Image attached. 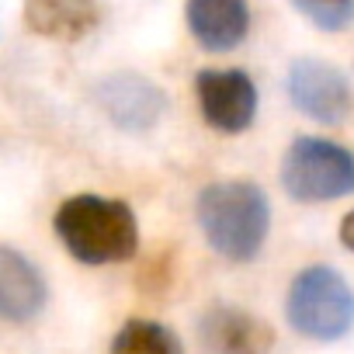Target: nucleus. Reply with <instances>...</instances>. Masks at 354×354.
<instances>
[{"mask_svg":"<svg viewBox=\"0 0 354 354\" xmlns=\"http://www.w3.org/2000/svg\"><path fill=\"white\" fill-rule=\"evenodd\" d=\"M195 219L216 254L226 261H254L271 230L268 195L250 181H216L202 188L195 202Z\"/></svg>","mask_w":354,"mask_h":354,"instance_id":"1","label":"nucleus"},{"mask_svg":"<svg viewBox=\"0 0 354 354\" xmlns=\"http://www.w3.org/2000/svg\"><path fill=\"white\" fill-rule=\"evenodd\" d=\"M56 236L80 264H122L139 250V226L125 202L101 195H73L56 209Z\"/></svg>","mask_w":354,"mask_h":354,"instance_id":"2","label":"nucleus"},{"mask_svg":"<svg viewBox=\"0 0 354 354\" xmlns=\"http://www.w3.org/2000/svg\"><path fill=\"white\" fill-rule=\"evenodd\" d=\"M285 316L309 340H340L354 326V292L333 268L313 264L292 278Z\"/></svg>","mask_w":354,"mask_h":354,"instance_id":"3","label":"nucleus"},{"mask_svg":"<svg viewBox=\"0 0 354 354\" xmlns=\"http://www.w3.org/2000/svg\"><path fill=\"white\" fill-rule=\"evenodd\" d=\"M281 188L292 202H333L354 192V153L340 142L299 136L281 160Z\"/></svg>","mask_w":354,"mask_h":354,"instance_id":"4","label":"nucleus"},{"mask_svg":"<svg viewBox=\"0 0 354 354\" xmlns=\"http://www.w3.org/2000/svg\"><path fill=\"white\" fill-rule=\"evenodd\" d=\"M198 111L209 129L236 136L257 118V87L243 70H198Z\"/></svg>","mask_w":354,"mask_h":354,"instance_id":"5","label":"nucleus"},{"mask_svg":"<svg viewBox=\"0 0 354 354\" xmlns=\"http://www.w3.org/2000/svg\"><path fill=\"white\" fill-rule=\"evenodd\" d=\"M288 97L302 115H309L323 125L347 122L351 104H354L347 77L316 56H299L288 66Z\"/></svg>","mask_w":354,"mask_h":354,"instance_id":"6","label":"nucleus"},{"mask_svg":"<svg viewBox=\"0 0 354 354\" xmlns=\"http://www.w3.org/2000/svg\"><path fill=\"white\" fill-rule=\"evenodd\" d=\"M97 104L101 111L125 132H146L160 122L167 111V97L156 84L136 73H115L97 84Z\"/></svg>","mask_w":354,"mask_h":354,"instance_id":"7","label":"nucleus"},{"mask_svg":"<svg viewBox=\"0 0 354 354\" xmlns=\"http://www.w3.org/2000/svg\"><path fill=\"white\" fill-rule=\"evenodd\" d=\"M198 337L209 354H271L274 330L268 319L236 309V306H212L198 323Z\"/></svg>","mask_w":354,"mask_h":354,"instance_id":"8","label":"nucleus"},{"mask_svg":"<svg viewBox=\"0 0 354 354\" xmlns=\"http://www.w3.org/2000/svg\"><path fill=\"white\" fill-rule=\"evenodd\" d=\"M188 32L209 53H230L243 42L250 28L247 0H188Z\"/></svg>","mask_w":354,"mask_h":354,"instance_id":"9","label":"nucleus"},{"mask_svg":"<svg viewBox=\"0 0 354 354\" xmlns=\"http://www.w3.org/2000/svg\"><path fill=\"white\" fill-rule=\"evenodd\" d=\"M49 299L42 271L15 247H0V313L11 323H28Z\"/></svg>","mask_w":354,"mask_h":354,"instance_id":"10","label":"nucleus"},{"mask_svg":"<svg viewBox=\"0 0 354 354\" xmlns=\"http://www.w3.org/2000/svg\"><path fill=\"white\" fill-rule=\"evenodd\" d=\"M21 15L28 32L56 42H80L101 21L97 0H25Z\"/></svg>","mask_w":354,"mask_h":354,"instance_id":"11","label":"nucleus"},{"mask_svg":"<svg viewBox=\"0 0 354 354\" xmlns=\"http://www.w3.org/2000/svg\"><path fill=\"white\" fill-rule=\"evenodd\" d=\"M111 354H185L181 337L170 326L153 323V319H129L115 340H111Z\"/></svg>","mask_w":354,"mask_h":354,"instance_id":"12","label":"nucleus"},{"mask_svg":"<svg viewBox=\"0 0 354 354\" xmlns=\"http://www.w3.org/2000/svg\"><path fill=\"white\" fill-rule=\"evenodd\" d=\"M295 8L323 32H340L354 21V0H295Z\"/></svg>","mask_w":354,"mask_h":354,"instance_id":"13","label":"nucleus"},{"mask_svg":"<svg viewBox=\"0 0 354 354\" xmlns=\"http://www.w3.org/2000/svg\"><path fill=\"white\" fill-rule=\"evenodd\" d=\"M340 243H344L347 250H354V212H347L344 223H340Z\"/></svg>","mask_w":354,"mask_h":354,"instance_id":"14","label":"nucleus"}]
</instances>
